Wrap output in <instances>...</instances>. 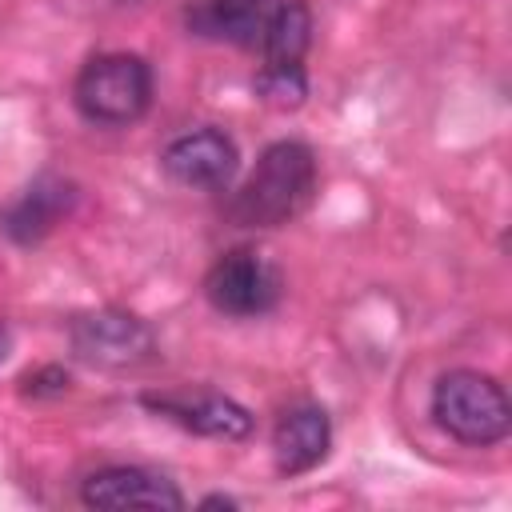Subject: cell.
I'll list each match as a JSON object with an SVG mask.
<instances>
[{"mask_svg": "<svg viewBox=\"0 0 512 512\" xmlns=\"http://www.w3.org/2000/svg\"><path fill=\"white\" fill-rule=\"evenodd\" d=\"M256 96L268 104V108H300L304 96H308V76H304V64H264L260 76H256Z\"/></svg>", "mask_w": 512, "mask_h": 512, "instance_id": "cell-13", "label": "cell"}, {"mask_svg": "<svg viewBox=\"0 0 512 512\" xmlns=\"http://www.w3.org/2000/svg\"><path fill=\"white\" fill-rule=\"evenodd\" d=\"M160 164L184 188H224L240 168V152L228 132L192 128V132H180L176 140H168Z\"/></svg>", "mask_w": 512, "mask_h": 512, "instance_id": "cell-7", "label": "cell"}, {"mask_svg": "<svg viewBox=\"0 0 512 512\" xmlns=\"http://www.w3.org/2000/svg\"><path fill=\"white\" fill-rule=\"evenodd\" d=\"M80 500L88 508H104V512H124V508L176 512V508H184V496L168 476L148 472V468H132V464L92 472L80 484Z\"/></svg>", "mask_w": 512, "mask_h": 512, "instance_id": "cell-6", "label": "cell"}, {"mask_svg": "<svg viewBox=\"0 0 512 512\" xmlns=\"http://www.w3.org/2000/svg\"><path fill=\"white\" fill-rule=\"evenodd\" d=\"M200 508H236V500L232 496H204Z\"/></svg>", "mask_w": 512, "mask_h": 512, "instance_id": "cell-15", "label": "cell"}, {"mask_svg": "<svg viewBox=\"0 0 512 512\" xmlns=\"http://www.w3.org/2000/svg\"><path fill=\"white\" fill-rule=\"evenodd\" d=\"M68 340H72V352L96 368H136L144 360H152L156 352V336L152 328L132 316V312H120V308H96V312H84L72 320L68 328Z\"/></svg>", "mask_w": 512, "mask_h": 512, "instance_id": "cell-4", "label": "cell"}, {"mask_svg": "<svg viewBox=\"0 0 512 512\" xmlns=\"http://www.w3.org/2000/svg\"><path fill=\"white\" fill-rule=\"evenodd\" d=\"M120 4H132V0H120Z\"/></svg>", "mask_w": 512, "mask_h": 512, "instance_id": "cell-16", "label": "cell"}, {"mask_svg": "<svg viewBox=\"0 0 512 512\" xmlns=\"http://www.w3.org/2000/svg\"><path fill=\"white\" fill-rule=\"evenodd\" d=\"M432 416L436 424L472 448L500 444L512 428V404L496 376L476 368H452L432 388Z\"/></svg>", "mask_w": 512, "mask_h": 512, "instance_id": "cell-2", "label": "cell"}, {"mask_svg": "<svg viewBox=\"0 0 512 512\" xmlns=\"http://www.w3.org/2000/svg\"><path fill=\"white\" fill-rule=\"evenodd\" d=\"M144 404L172 424L208 436V440H248L252 436V412L220 392H164V396H144Z\"/></svg>", "mask_w": 512, "mask_h": 512, "instance_id": "cell-8", "label": "cell"}, {"mask_svg": "<svg viewBox=\"0 0 512 512\" xmlns=\"http://www.w3.org/2000/svg\"><path fill=\"white\" fill-rule=\"evenodd\" d=\"M76 208V184L64 176H36L0 216V228L16 240V244H36L44 240L68 212Z\"/></svg>", "mask_w": 512, "mask_h": 512, "instance_id": "cell-9", "label": "cell"}, {"mask_svg": "<svg viewBox=\"0 0 512 512\" xmlns=\"http://www.w3.org/2000/svg\"><path fill=\"white\" fill-rule=\"evenodd\" d=\"M268 0H192L184 8V24L192 36L228 40V44H260Z\"/></svg>", "mask_w": 512, "mask_h": 512, "instance_id": "cell-11", "label": "cell"}, {"mask_svg": "<svg viewBox=\"0 0 512 512\" xmlns=\"http://www.w3.org/2000/svg\"><path fill=\"white\" fill-rule=\"evenodd\" d=\"M72 100L84 120L120 128L144 116L152 100V68L136 52H100L92 56L72 88Z\"/></svg>", "mask_w": 512, "mask_h": 512, "instance_id": "cell-3", "label": "cell"}, {"mask_svg": "<svg viewBox=\"0 0 512 512\" xmlns=\"http://www.w3.org/2000/svg\"><path fill=\"white\" fill-rule=\"evenodd\" d=\"M312 44V12L304 0H284L268 12L260 32L264 64H300Z\"/></svg>", "mask_w": 512, "mask_h": 512, "instance_id": "cell-12", "label": "cell"}, {"mask_svg": "<svg viewBox=\"0 0 512 512\" xmlns=\"http://www.w3.org/2000/svg\"><path fill=\"white\" fill-rule=\"evenodd\" d=\"M332 448V420L316 404L288 408L272 428V460L280 476L312 472Z\"/></svg>", "mask_w": 512, "mask_h": 512, "instance_id": "cell-10", "label": "cell"}, {"mask_svg": "<svg viewBox=\"0 0 512 512\" xmlns=\"http://www.w3.org/2000/svg\"><path fill=\"white\" fill-rule=\"evenodd\" d=\"M204 296L224 316H260L280 300V272L260 252L232 248L208 268Z\"/></svg>", "mask_w": 512, "mask_h": 512, "instance_id": "cell-5", "label": "cell"}, {"mask_svg": "<svg viewBox=\"0 0 512 512\" xmlns=\"http://www.w3.org/2000/svg\"><path fill=\"white\" fill-rule=\"evenodd\" d=\"M20 392L24 396H56V392H68V372L64 368H56V364H44V368H36V372H24L20 376Z\"/></svg>", "mask_w": 512, "mask_h": 512, "instance_id": "cell-14", "label": "cell"}, {"mask_svg": "<svg viewBox=\"0 0 512 512\" xmlns=\"http://www.w3.org/2000/svg\"><path fill=\"white\" fill-rule=\"evenodd\" d=\"M316 188V156L300 140H276L260 152L252 176L232 196L228 216L240 228H280L304 212Z\"/></svg>", "mask_w": 512, "mask_h": 512, "instance_id": "cell-1", "label": "cell"}]
</instances>
